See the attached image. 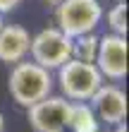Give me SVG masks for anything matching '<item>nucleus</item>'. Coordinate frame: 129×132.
<instances>
[{"mask_svg": "<svg viewBox=\"0 0 129 132\" xmlns=\"http://www.w3.org/2000/svg\"><path fill=\"white\" fill-rule=\"evenodd\" d=\"M67 132H103V125L96 118L93 108L88 103H72L70 120H67Z\"/></svg>", "mask_w": 129, "mask_h": 132, "instance_id": "1a4fd4ad", "label": "nucleus"}, {"mask_svg": "<svg viewBox=\"0 0 129 132\" xmlns=\"http://www.w3.org/2000/svg\"><path fill=\"white\" fill-rule=\"evenodd\" d=\"M98 53V36L93 34H81L72 38V58L81 60V63H96Z\"/></svg>", "mask_w": 129, "mask_h": 132, "instance_id": "9d476101", "label": "nucleus"}, {"mask_svg": "<svg viewBox=\"0 0 129 132\" xmlns=\"http://www.w3.org/2000/svg\"><path fill=\"white\" fill-rule=\"evenodd\" d=\"M57 132H67V130H57Z\"/></svg>", "mask_w": 129, "mask_h": 132, "instance_id": "a211bd4d", "label": "nucleus"}, {"mask_svg": "<svg viewBox=\"0 0 129 132\" xmlns=\"http://www.w3.org/2000/svg\"><path fill=\"white\" fill-rule=\"evenodd\" d=\"M115 3H127V0H115Z\"/></svg>", "mask_w": 129, "mask_h": 132, "instance_id": "f3484780", "label": "nucleus"}, {"mask_svg": "<svg viewBox=\"0 0 129 132\" xmlns=\"http://www.w3.org/2000/svg\"><path fill=\"white\" fill-rule=\"evenodd\" d=\"M88 106L93 108L101 125L115 127L127 120V91L115 82H108V84L103 82L98 87V91L91 96Z\"/></svg>", "mask_w": 129, "mask_h": 132, "instance_id": "0eeeda50", "label": "nucleus"}, {"mask_svg": "<svg viewBox=\"0 0 129 132\" xmlns=\"http://www.w3.org/2000/svg\"><path fill=\"white\" fill-rule=\"evenodd\" d=\"M110 132H127V122H122V125H115Z\"/></svg>", "mask_w": 129, "mask_h": 132, "instance_id": "ddd939ff", "label": "nucleus"}, {"mask_svg": "<svg viewBox=\"0 0 129 132\" xmlns=\"http://www.w3.org/2000/svg\"><path fill=\"white\" fill-rule=\"evenodd\" d=\"M53 87H55L53 72L36 65L34 60H22V63L12 65L10 75H7V91H10L12 101L22 108H29L43 101L45 96H50Z\"/></svg>", "mask_w": 129, "mask_h": 132, "instance_id": "f257e3e1", "label": "nucleus"}, {"mask_svg": "<svg viewBox=\"0 0 129 132\" xmlns=\"http://www.w3.org/2000/svg\"><path fill=\"white\" fill-rule=\"evenodd\" d=\"M105 19H108L110 34L127 36V3H115V5L108 10Z\"/></svg>", "mask_w": 129, "mask_h": 132, "instance_id": "9b49d317", "label": "nucleus"}, {"mask_svg": "<svg viewBox=\"0 0 129 132\" xmlns=\"http://www.w3.org/2000/svg\"><path fill=\"white\" fill-rule=\"evenodd\" d=\"M22 3H24V0H0V14H7V12L17 10Z\"/></svg>", "mask_w": 129, "mask_h": 132, "instance_id": "f8f14e48", "label": "nucleus"}, {"mask_svg": "<svg viewBox=\"0 0 129 132\" xmlns=\"http://www.w3.org/2000/svg\"><path fill=\"white\" fill-rule=\"evenodd\" d=\"M3 24H5V22H3V14H0V27H3Z\"/></svg>", "mask_w": 129, "mask_h": 132, "instance_id": "dca6fc26", "label": "nucleus"}, {"mask_svg": "<svg viewBox=\"0 0 129 132\" xmlns=\"http://www.w3.org/2000/svg\"><path fill=\"white\" fill-rule=\"evenodd\" d=\"M127 36L117 34H103L98 36V53H96V67L103 75V79L122 82L127 77Z\"/></svg>", "mask_w": 129, "mask_h": 132, "instance_id": "39448f33", "label": "nucleus"}, {"mask_svg": "<svg viewBox=\"0 0 129 132\" xmlns=\"http://www.w3.org/2000/svg\"><path fill=\"white\" fill-rule=\"evenodd\" d=\"M0 132H5V115L0 113Z\"/></svg>", "mask_w": 129, "mask_h": 132, "instance_id": "2eb2a0df", "label": "nucleus"}, {"mask_svg": "<svg viewBox=\"0 0 129 132\" xmlns=\"http://www.w3.org/2000/svg\"><path fill=\"white\" fill-rule=\"evenodd\" d=\"M55 72H57L55 82L70 103H88L91 96L98 91V87L105 82L93 63H81V60H74V58L67 60Z\"/></svg>", "mask_w": 129, "mask_h": 132, "instance_id": "f03ea898", "label": "nucleus"}, {"mask_svg": "<svg viewBox=\"0 0 129 132\" xmlns=\"http://www.w3.org/2000/svg\"><path fill=\"white\" fill-rule=\"evenodd\" d=\"M45 3H48V5H50V7H57V5H60V3H65V0H45Z\"/></svg>", "mask_w": 129, "mask_h": 132, "instance_id": "4468645a", "label": "nucleus"}, {"mask_svg": "<svg viewBox=\"0 0 129 132\" xmlns=\"http://www.w3.org/2000/svg\"><path fill=\"white\" fill-rule=\"evenodd\" d=\"M29 55L36 65L53 72V70L62 67L67 60H72V38L62 34L57 27L41 29L36 36H31Z\"/></svg>", "mask_w": 129, "mask_h": 132, "instance_id": "20e7f679", "label": "nucleus"}, {"mask_svg": "<svg viewBox=\"0 0 129 132\" xmlns=\"http://www.w3.org/2000/svg\"><path fill=\"white\" fill-rule=\"evenodd\" d=\"M70 101L65 96H45L43 101L26 108V118L34 132H57L67 130L70 120Z\"/></svg>", "mask_w": 129, "mask_h": 132, "instance_id": "423d86ee", "label": "nucleus"}, {"mask_svg": "<svg viewBox=\"0 0 129 132\" xmlns=\"http://www.w3.org/2000/svg\"><path fill=\"white\" fill-rule=\"evenodd\" d=\"M31 48V34L22 24H3L0 27V63L17 65L29 58Z\"/></svg>", "mask_w": 129, "mask_h": 132, "instance_id": "6e6552de", "label": "nucleus"}, {"mask_svg": "<svg viewBox=\"0 0 129 132\" xmlns=\"http://www.w3.org/2000/svg\"><path fill=\"white\" fill-rule=\"evenodd\" d=\"M101 0H65L55 7V27L70 38L81 34H93L103 22Z\"/></svg>", "mask_w": 129, "mask_h": 132, "instance_id": "7ed1b4c3", "label": "nucleus"}]
</instances>
